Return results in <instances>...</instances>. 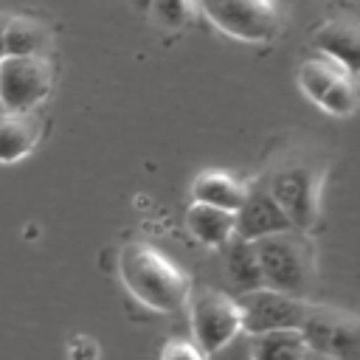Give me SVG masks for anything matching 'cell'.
Listing matches in <instances>:
<instances>
[{
	"label": "cell",
	"instance_id": "1",
	"mask_svg": "<svg viewBox=\"0 0 360 360\" xmlns=\"http://www.w3.org/2000/svg\"><path fill=\"white\" fill-rule=\"evenodd\" d=\"M118 278L127 292L152 312H177L191 295L188 273L149 242H127L118 250Z\"/></svg>",
	"mask_w": 360,
	"mask_h": 360
},
{
	"label": "cell",
	"instance_id": "2",
	"mask_svg": "<svg viewBox=\"0 0 360 360\" xmlns=\"http://www.w3.org/2000/svg\"><path fill=\"white\" fill-rule=\"evenodd\" d=\"M256 262L262 270L264 287L292 292V295H309L315 287V245L309 239V231L301 228H284L264 233L253 239Z\"/></svg>",
	"mask_w": 360,
	"mask_h": 360
},
{
	"label": "cell",
	"instance_id": "3",
	"mask_svg": "<svg viewBox=\"0 0 360 360\" xmlns=\"http://www.w3.org/2000/svg\"><path fill=\"white\" fill-rule=\"evenodd\" d=\"M264 186L270 188V194L276 197V202L281 205V211L287 214V219L292 222V228L301 231H312L321 219V191H323V180H326V169L315 160H284L276 169L267 172V177H262Z\"/></svg>",
	"mask_w": 360,
	"mask_h": 360
},
{
	"label": "cell",
	"instance_id": "4",
	"mask_svg": "<svg viewBox=\"0 0 360 360\" xmlns=\"http://www.w3.org/2000/svg\"><path fill=\"white\" fill-rule=\"evenodd\" d=\"M301 93L318 104L323 112L346 118L357 110V70L346 68L343 62L332 59V56H309L298 65V76H295Z\"/></svg>",
	"mask_w": 360,
	"mask_h": 360
},
{
	"label": "cell",
	"instance_id": "5",
	"mask_svg": "<svg viewBox=\"0 0 360 360\" xmlns=\"http://www.w3.org/2000/svg\"><path fill=\"white\" fill-rule=\"evenodd\" d=\"M197 6L214 28L242 42H270L281 28L278 0H197Z\"/></svg>",
	"mask_w": 360,
	"mask_h": 360
},
{
	"label": "cell",
	"instance_id": "6",
	"mask_svg": "<svg viewBox=\"0 0 360 360\" xmlns=\"http://www.w3.org/2000/svg\"><path fill=\"white\" fill-rule=\"evenodd\" d=\"M191 315V340L205 354H217L242 332V307L233 295L219 290H200L188 295Z\"/></svg>",
	"mask_w": 360,
	"mask_h": 360
},
{
	"label": "cell",
	"instance_id": "7",
	"mask_svg": "<svg viewBox=\"0 0 360 360\" xmlns=\"http://www.w3.org/2000/svg\"><path fill=\"white\" fill-rule=\"evenodd\" d=\"M53 87V65L45 56H0V107L8 110H34L39 107Z\"/></svg>",
	"mask_w": 360,
	"mask_h": 360
},
{
	"label": "cell",
	"instance_id": "8",
	"mask_svg": "<svg viewBox=\"0 0 360 360\" xmlns=\"http://www.w3.org/2000/svg\"><path fill=\"white\" fill-rule=\"evenodd\" d=\"M298 332L304 335L309 354L352 357L360 343V326L352 312L329 307V304H315V301H309V309Z\"/></svg>",
	"mask_w": 360,
	"mask_h": 360
},
{
	"label": "cell",
	"instance_id": "9",
	"mask_svg": "<svg viewBox=\"0 0 360 360\" xmlns=\"http://www.w3.org/2000/svg\"><path fill=\"white\" fill-rule=\"evenodd\" d=\"M236 301L242 307V332L248 335L264 329H298L309 309L307 295H292L273 287L242 290Z\"/></svg>",
	"mask_w": 360,
	"mask_h": 360
},
{
	"label": "cell",
	"instance_id": "10",
	"mask_svg": "<svg viewBox=\"0 0 360 360\" xmlns=\"http://www.w3.org/2000/svg\"><path fill=\"white\" fill-rule=\"evenodd\" d=\"M233 217H236V236L250 239V242L259 239V236H264V233L292 228V222L287 219V214L281 211V205L276 202V197L270 194V188L264 186V180L248 183L245 200L239 202V208L233 211Z\"/></svg>",
	"mask_w": 360,
	"mask_h": 360
},
{
	"label": "cell",
	"instance_id": "11",
	"mask_svg": "<svg viewBox=\"0 0 360 360\" xmlns=\"http://www.w3.org/2000/svg\"><path fill=\"white\" fill-rule=\"evenodd\" d=\"M42 138V121L34 110L0 107V163H14L34 152Z\"/></svg>",
	"mask_w": 360,
	"mask_h": 360
},
{
	"label": "cell",
	"instance_id": "12",
	"mask_svg": "<svg viewBox=\"0 0 360 360\" xmlns=\"http://www.w3.org/2000/svg\"><path fill=\"white\" fill-rule=\"evenodd\" d=\"M309 42L318 53L332 56V59L343 62L346 68L357 70V65H360V28L352 17L326 20L318 31H312Z\"/></svg>",
	"mask_w": 360,
	"mask_h": 360
},
{
	"label": "cell",
	"instance_id": "13",
	"mask_svg": "<svg viewBox=\"0 0 360 360\" xmlns=\"http://www.w3.org/2000/svg\"><path fill=\"white\" fill-rule=\"evenodd\" d=\"M186 228H188V233L200 245H205V248H222L236 233V217L228 208H219V205H208V202L194 200L186 208Z\"/></svg>",
	"mask_w": 360,
	"mask_h": 360
},
{
	"label": "cell",
	"instance_id": "14",
	"mask_svg": "<svg viewBox=\"0 0 360 360\" xmlns=\"http://www.w3.org/2000/svg\"><path fill=\"white\" fill-rule=\"evenodd\" d=\"M245 191H248L245 180H239L228 172H219V169L200 172L191 183V200L219 205V208H228V211L239 208V202L245 200Z\"/></svg>",
	"mask_w": 360,
	"mask_h": 360
},
{
	"label": "cell",
	"instance_id": "15",
	"mask_svg": "<svg viewBox=\"0 0 360 360\" xmlns=\"http://www.w3.org/2000/svg\"><path fill=\"white\" fill-rule=\"evenodd\" d=\"M51 45V31L42 20L37 17H8L6 22V39L3 51L6 53H20V56H45Z\"/></svg>",
	"mask_w": 360,
	"mask_h": 360
},
{
	"label": "cell",
	"instance_id": "16",
	"mask_svg": "<svg viewBox=\"0 0 360 360\" xmlns=\"http://www.w3.org/2000/svg\"><path fill=\"white\" fill-rule=\"evenodd\" d=\"M250 354L256 360H284V357H304L309 354L304 335L298 329H264L250 332Z\"/></svg>",
	"mask_w": 360,
	"mask_h": 360
},
{
	"label": "cell",
	"instance_id": "17",
	"mask_svg": "<svg viewBox=\"0 0 360 360\" xmlns=\"http://www.w3.org/2000/svg\"><path fill=\"white\" fill-rule=\"evenodd\" d=\"M222 248H225V270H228L231 281L239 290L264 287L262 270H259V262H256V250H253L250 239H242V236L233 233Z\"/></svg>",
	"mask_w": 360,
	"mask_h": 360
},
{
	"label": "cell",
	"instance_id": "18",
	"mask_svg": "<svg viewBox=\"0 0 360 360\" xmlns=\"http://www.w3.org/2000/svg\"><path fill=\"white\" fill-rule=\"evenodd\" d=\"M143 11H149L163 28H186L200 17L197 0H149Z\"/></svg>",
	"mask_w": 360,
	"mask_h": 360
},
{
	"label": "cell",
	"instance_id": "19",
	"mask_svg": "<svg viewBox=\"0 0 360 360\" xmlns=\"http://www.w3.org/2000/svg\"><path fill=\"white\" fill-rule=\"evenodd\" d=\"M160 357H166V360H174V357H202V352L197 349L194 340H177V338H172L160 349Z\"/></svg>",
	"mask_w": 360,
	"mask_h": 360
},
{
	"label": "cell",
	"instance_id": "20",
	"mask_svg": "<svg viewBox=\"0 0 360 360\" xmlns=\"http://www.w3.org/2000/svg\"><path fill=\"white\" fill-rule=\"evenodd\" d=\"M79 343H82V349H79V346H68V354H73V357H82V354H98V349H96L87 338H79Z\"/></svg>",
	"mask_w": 360,
	"mask_h": 360
},
{
	"label": "cell",
	"instance_id": "21",
	"mask_svg": "<svg viewBox=\"0 0 360 360\" xmlns=\"http://www.w3.org/2000/svg\"><path fill=\"white\" fill-rule=\"evenodd\" d=\"M6 22H8V14H0V56L6 53V51H3V39H6Z\"/></svg>",
	"mask_w": 360,
	"mask_h": 360
},
{
	"label": "cell",
	"instance_id": "22",
	"mask_svg": "<svg viewBox=\"0 0 360 360\" xmlns=\"http://www.w3.org/2000/svg\"><path fill=\"white\" fill-rule=\"evenodd\" d=\"M135 3H138V8H146V3H149V0H135Z\"/></svg>",
	"mask_w": 360,
	"mask_h": 360
}]
</instances>
